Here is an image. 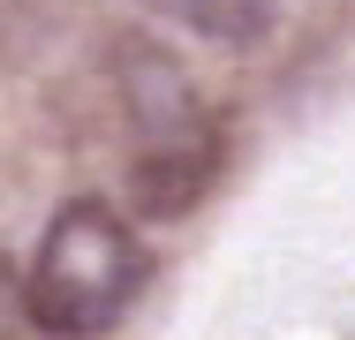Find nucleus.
I'll list each match as a JSON object with an SVG mask.
<instances>
[{
    "label": "nucleus",
    "instance_id": "obj_1",
    "mask_svg": "<svg viewBox=\"0 0 355 340\" xmlns=\"http://www.w3.org/2000/svg\"><path fill=\"white\" fill-rule=\"evenodd\" d=\"M151 280L137 227L98 197H76L53 212V227L38 235V257L23 272L31 310L53 340H98L114 318H129V303Z\"/></svg>",
    "mask_w": 355,
    "mask_h": 340
},
{
    "label": "nucleus",
    "instance_id": "obj_3",
    "mask_svg": "<svg viewBox=\"0 0 355 340\" xmlns=\"http://www.w3.org/2000/svg\"><path fill=\"white\" fill-rule=\"evenodd\" d=\"M219 159H227V129L182 136V144H151V151H137V167H129V204H137L144 219H189L197 204L212 197Z\"/></svg>",
    "mask_w": 355,
    "mask_h": 340
},
{
    "label": "nucleus",
    "instance_id": "obj_2",
    "mask_svg": "<svg viewBox=\"0 0 355 340\" xmlns=\"http://www.w3.org/2000/svg\"><path fill=\"white\" fill-rule=\"evenodd\" d=\"M106 83H114L121 121L137 129V151L219 129L205 114V99H197V83H189V68L174 61L159 38H144V31H114L106 38Z\"/></svg>",
    "mask_w": 355,
    "mask_h": 340
},
{
    "label": "nucleus",
    "instance_id": "obj_5",
    "mask_svg": "<svg viewBox=\"0 0 355 340\" xmlns=\"http://www.w3.org/2000/svg\"><path fill=\"white\" fill-rule=\"evenodd\" d=\"M0 340H53L38 325V310H31V287H23V272L0 257Z\"/></svg>",
    "mask_w": 355,
    "mask_h": 340
},
{
    "label": "nucleus",
    "instance_id": "obj_4",
    "mask_svg": "<svg viewBox=\"0 0 355 340\" xmlns=\"http://www.w3.org/2000/svg\"><path fill=\"white\" fill-rule=\"evenodd\" d=\"M144 8L212 38V46H257L272 31V0H144Z\"/></svg>",
    "mask_w": 355,
    "mask_h": 340
}]
</instances>
